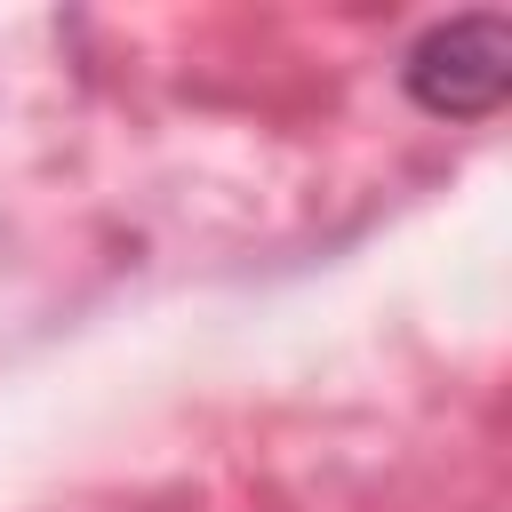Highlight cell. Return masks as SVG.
Returning a JSON list of instances; mask_svg holds the SVG:
<instances>
[{
  "label": "cell",
  "instance_id": "cell-1",
  "mask_svg": "<svg viewBox=\"0 0 512 512\" xmlns=\"http://www.w3.org/2000/svg\"><path fill=\"white\" fill-rule=\"evenodd\" d=\"M400 88L432 120H488L512 96V16L472 8V16L424 24L416 48L400 56Z\"/></svg>",
  "mask_w": 512,
  "mask_h": 512
}]
</instances>
